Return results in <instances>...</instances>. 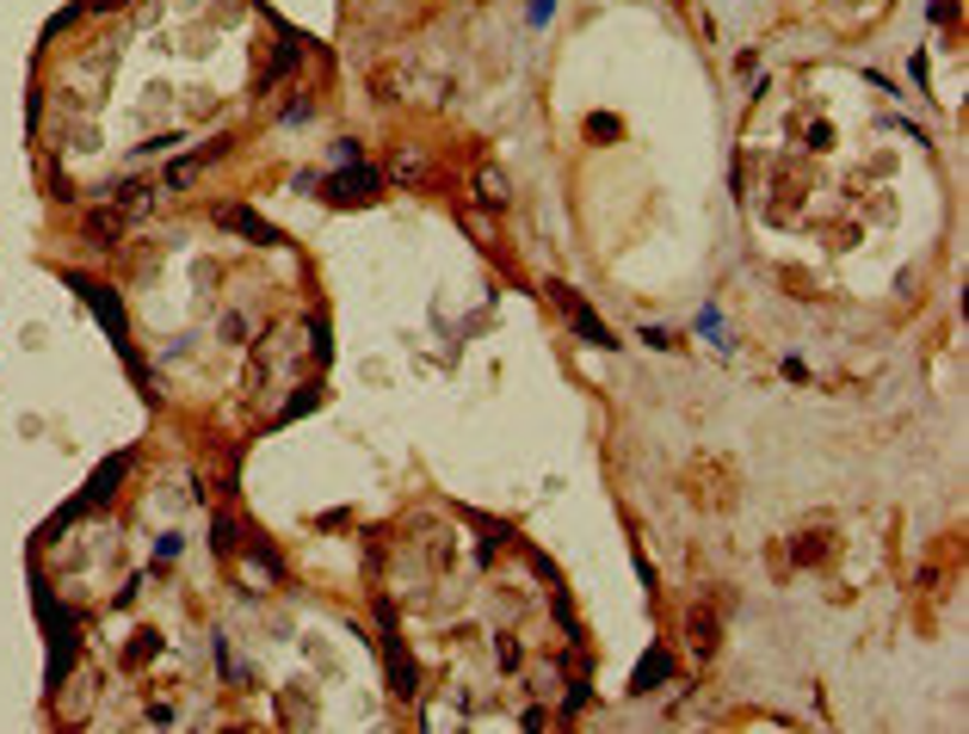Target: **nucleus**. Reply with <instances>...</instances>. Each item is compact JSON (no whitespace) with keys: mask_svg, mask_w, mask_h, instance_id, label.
Returning a JSON list of instances; mask_svg holds the SVG:
<instances>
[{"mask_svg":"<svg viewBox=\"0 0 969 734\" xmlns=\"http://www.w3.org/2000/svg\"><path fill=\"white\" fill-rule=\"evenodd\" d=\"M722 617H729V599H722V593H704L698 605L686 611V642H692V655H717Z\"/></svg>","mask_w":969,"mask_h":734,"instance_id":"f257e3e1","label":"nucleus"},{"mask_svg":"<svg viewBox=\"0 0 969 734\" xmlns=\"http://www.w3.org/2000/svg\"><path fill=\"white\" fill-rule=\"evenodd\" d=\"M68 284H75L80 297H87V309H94L99 321H106L111 346H118V352L130 359V321H124V309H118V291H106V284H94V278H75V272H68Z\"/></svg>","mask_w":969,"mask_h":734,"instance_id":"f03ea898","label":"nucleus"},{"mask_svg":"<svg viewBox=\"0 0 969 734\" xmlns=\"http://www.w3.org/2000/svg\"><path fill=\"white\" fill-rule=\"evenodd\" d=\"M37 617H44V629L56 636V660H50V679H63L68 660H75V617H68V611L56 605V599H50L44 587H37Z\"/></svg>","mask_w":969,"mask_h":734,"instance_id":"7ed1b4c3","label":"nucleus"},{"mask_svg":"<svg viewBox=\"0 0 969 734\" xmlns=\"http://www.w3.org/2000/svg\"><path fill=\"white\" fill-rule=\"evenodd\" d=\"M322 191H328V204H371L377 191H383V173L364 167V161H352V167H340Z\"/></svg>","mask_w":969,"mask_h":734,"instance_id":"20e7f679","label":"nucleus"},{"mask_svg":"<svg viewBox=\"0 0 969 734\" xmlns=\"http://www.w3.org/2000/svg\"><path fill=\"white\" fill-rule=\"evenodd\" d=\"M549 303H556V309H563L568 321H575V333H580V340H594V346H618V340H611V328L599 321L594 309H587V303L575 297V291H568V284H549Z\"/></svg>","mask_w":969,"mask_h":734,"instance_id":"39448f33","label":"nucleus"},{"mask_svg":"<svg viewBox=\"0 0 969 734\" xmlns=\"http://www.w3.org/2000/svg\"><path fill=\"white\" fill-rule=\"evenodd\" d=\"M784 549H791V568H815L834 556V525H809V532L784 537Z\"/></svg>","mask_w":969,"mask_h":734,"instance_id":"423d86ee","label":"nucleus"},{"mask_svg":"<svg viewBox=\"0 0 969 734\" xmlns=\"http://www.w3.org/2000/svg\"><path fill=\"white\" fill-rule=\"evenodd\" d=\"M383 667H390V679H395V698H421V672H414V655L402 648V636H383Z\"/></svg>","mask_w":969,"mask_h":734,"instance_id":"0eeeda50","label":"nucleus"},{"mask_svg":"<svg viewBox=\"0 0 969 734\" xmlns=\"http://www.w3.org/2000/svg\"><path fill=\"white\" fill-rule=\"evenodd\" d=\"M124 469H130V457H111V463L99 469L94 482H87V494H80V501L68 506V518H75V513H87V506H106V501H111V487L124 482Z\"/></svg>","mask_w":969,"mask_h":734,"instance_id":"6e6552de","label":"nucleus"},{"mask_svg":"<svg viewBox=\"0 0 969 734\" xmlns=\"http://www.w3.org/2000/svg\"><path fill=\"white\" fill-rule=\"evenodd\" d=\"M217 217L229 222L235 234H248V241H260V248H279V241H284V234L272 229V222H260V217H253V210H235V204H222Z\"/></svg>","mask_w":969,"mask_h":734,"instance_id":"1a4fd4ad","label":"nucleus"},{"mask_svg":"<svg viewBox=\"0 0 969 734\" xmlns=\"http://www.w3.org/2000/svg\"><path fill=\"white\" fill-rule=\"evenodd\" d=\"M667 679H673V655H667V648H655V655L636 667V679H630V686H636V691H655V686H667Z\"/></svg>","mask_w":969,"mask_h":734,"instance_id":"9d476101","label":"nucleus"},{"mask_svg":"<svg viewBox=\"0 0 969 734\" xmlns=\"http://www.w3.org/2000/svg\"><path fill=\"white\" fill-rule=\"evenodd\" d=\"M124 234V217L118 210H99V217H87V241H99V248H111Z\"/></svg>","mask_w":969,"mask_h":734,"instance_id":"9b49d317","label":"nucleus"},{"mask_svg":"<svg viewBox=\"0 0 969 734\" xmlns=\"http://www.w3.org/2000/svg\"><path fill=\"white\" fill-rule=\"evenodd\" d=\"M309 407H315V390H303V395H297V402L284 407V420H297V414H309Z\"/></svg>","mask_w":969,"mask_h":734,"instance_id":"f8f14e48","label":"nucleus"},{"mask_svg":"<svg viewBox=\"0 0 969 734\" xmlns=\"http://www.w3.org/2000/svg\"><path fill=\"white\" fill-rule=\"evenodd\" d=\"M549 13H556V0H532V25H544Z\"/></svg>","mask_w":969,"mask_h":734,"instance_id":"ddd939ff","label":"nucleus"}]
</instances>
